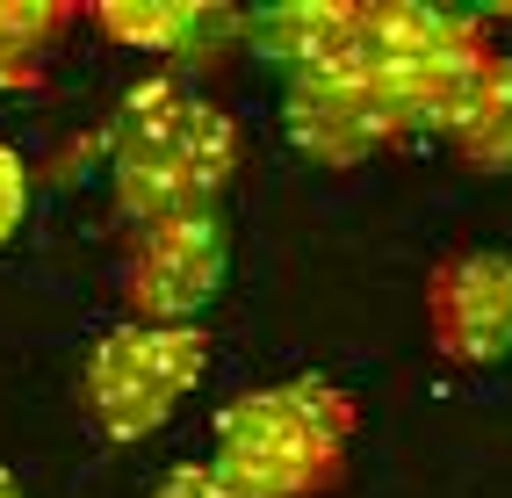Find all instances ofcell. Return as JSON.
Segmentation results:
<instances>
[{
    "label": "cell",
    "instance_id": "1",
    "mask_svg": "<svg viewBox=\"0 0 512 498\" xmlns=\"http://www.w3.org/2000/svg\"><path fill=\"white\" fill-rule=\"evenodd\" d=\"M238 159H246V138L210 94H195L181 73H152L116 109V138H109L116 210L130 217V231L195 217V210H224Z\"/></svg>",
    "mask_w": 512,
    "mask_h": 498
},
{
    "label": "cell",
    "instance_id": "2",
    "mask_svg": "<svg viewBox=\"0 0 512 498\" xmlns=\"http://www.w3.org/2000/svg\"><path fill=\"white\" fill-rule=\"evenodd\" d=\"M361 434L354 390L325 376H282L238 390L210 426V470L231 498H318L347 477Z\"/></svg>",
    "mask_w": 512,
    "mask_h": 498
},
{
    "label": "cell",
    "instance_id": "3",
    "mask_svg": "<svg viewBox=\"0 0 512 498\" xmlns=\"http://www.w3.org/2000/svg\"><path fill=\"white\" fill-rule=\"evenodd\" d=\"M498 44L476 15L426 8V0H375L361 8V73L390 94L404 138H455Z\"/></svg>",
    "mask_w": 512,
    "mask_h": 498
},
{
    "label": "cell",
    "instance_id": "4",
    "mask_svg": "<svg viewBox=\"0 0 512 498\" xmlns=\"http://www.w3.org/2000/svg\"><path fill=\"white\" fill-rule=\"evenodd\" d=\"M202 376H210V332L202 325H138V318H123L87 347L80 397H87L94 434L130 448V441H152L202 390Z\"/></svg>",
    "mask_w": 512,
    "mask_h": 498
},
{
    "label": "cell",
    "instance_id": "5",
    "mask_svg": "<svg viewBox=\"0 0 512 498\" xmlns=\"http://www.w3.org/2000/svg\"><path fill=\"white\" fill-rule=\"evenodd\" d=\"M231 282V224L224 210L166 217L130 231L123 253V311L138 325H195Z\"/></svg>",
    "mask_w": 512,
    "mask_h": 498
},
{
    "label": "cell",
    "instance_id": "6",
    "mask_svg": "<svg viewBox=\"0 0 512 498\" xmlns=\"http://www.w3.org/2000/svg\"><path fill=\"white\" fill-rule=\"evenodd\" d=\"M426 332L440 361L455 369H491L512 354V253L505 246H469L448 253L426 275Z\"/></svg>",
    "mask_w": 512,
    "mask_h": 498
},
{
    "label": "cell",
    "instance_id": "7",
    "mask_svg": "<svg viewBox=\"0 0 512 498\" xmlns=\"http://www.w3.org/2000/svg\"><path fill=\"white\" fill-rule=\"evenodd\" d=\"M282 130L303 159L318 166H354L368 152H383L404 138V116L390 109V94L368 73H339L318 87H282Z\"/></svg>",
    "mask_w": 512,
    "mask_h": 498
},
{
    "label": "cell",
    "instance_id": "8",
    "mask_svg": "<svg viewBox=\"0 0 512 498\" xmlns=\"http://www.w3.org/2000/svg\"><path fill=\"white\" fill-rule=\"evenodd\" d=\"M246 51L275 65L282 87L361 73V0H275L246 15Z\"/></svg>",
    "mask_w": 512,
    "mask_h": 498
},
{
    "label": "cell",
    "instance_id": "9",
    "mask_svg": "<svg viewBox=\"0 0 512 498\" xmlns=\"http://www.w3.org/2000/svg\"><path fill=\"white\" fill-rule=\"evenodd\" d=\"M80 22L166 65H224L231 51H246V15L210 8V0H109V8H87Z\"/></svg>",
    "mask_w": 512,
    "mask_h": 498
},
{
    "label": "cell",
    "instance_id": "10",
    "mask_svg": "<svg viewBox=\"0 0 512 498\" xmlns=\"http://www.w3.org/2000/svg\"><path fill=\"white\" fill-rule=\"evenodd\" d=\"M80 22V8L65 0H0V87H44V58L65 44V29Z\"/></svg>",
    "mask_w": 512,
    "mask_h": 498
},
{
    "label": "cell",
    "instance_id": "11",
    "mask_svg": "<svg viewBox=\"0 0 512 498\" xmlns=\"http://www.w3.org/2000/svg\"><path fill=\"white\" fill-rule=\"evenodd\" d=\"M448 145L476 174H512V51L491 58V73H484V87H476V102Z\"/></svg>",
    "mask_w": 512,
    "mask_h": 498
},
{
    "label": "cell",
    "instance_id": "12",
    "mask_svg": "<svg viewBox=\"0 0 512 498\" xmlns=\"http://www.w3.org/2000/svg\"><path fill=\"white\" fill-rule=\"evenodd\" d=\"M22 217H29V159L15 145H0V246L22 231Z\"/></svg>",
    "mask_w": 512,
    "mask_h": 498
},
{
    "label": "cell",
    "instance_id": "13",
    "mask_svg": "<svg viewBox=\"0 0 512 498\" xmlns=\"http://www.w3.org/2000/svg\"><path fill=\"white\" fill-rule=\"evenodd\" d=\"M145 498H231V491H224V477L210 470V462H174Z\"/></svg>",
    "mask_w": 512,
    "mask_h": 498
},
{
    "label": "cell",
    "instance_id": "14",
    "mask_svg": "<svg viewBox=\"0 0 512 498\" xmlns=\"http://www.w3.org/2000/svg\"><path fill=\"white\" fill-rule=\"evenodd\" d=\"M0 498H29V491H22V477L8 470V462H0Z\"/></svg>",
    "mask_w": 512,
    "mask_h": 498
}]
</instances>
